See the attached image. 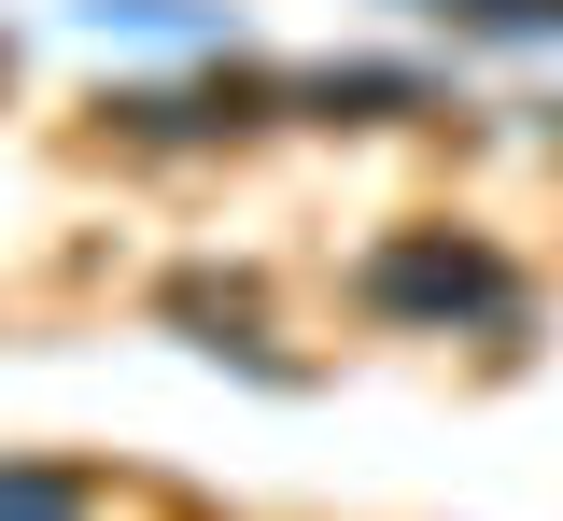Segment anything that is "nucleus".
I'll list each match as a JSON object with an SVG mask.
<instances>
[{
	"instance_id": "f257e3e1",
	"label": "nucleus",
	"mask_w": 563,
	"mask_h": 521,
	"mask_svg": "<svg viewBox=\"0 0 563 521\" xmlns=\"http://www.w3.org/2000/svg\"><path fill=\"white\" fill-rule=\"evenodd\" d=\"M366 310H422V324H451V310H465V324H507V310H521V282H507L493 254L409 240V254H380V268H366Z\"/></svg>"
},
{
	"instance_id": "f03ea898",
	"label": "nucleus",
	"mask_w": 563,
	"mask_h": 521,
	"mask_svg": "<svg viewBox=\"0 0 563 521\" xmlns=\"http://www.w3.org/2000/svg\"><path fill=\"white\" fill-rule=\"evenodd\" d=\"M99 494L70 479V465H0V521H85Z\"/></svg>"
}]
</instances>
